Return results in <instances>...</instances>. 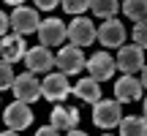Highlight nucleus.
Here are the masks:
<instances>
[{"instance_id":"obj_1","label":"nucleus","mask_w":147,"mask_h":136,"mask_svg":"<svg viewBox=\"0 0 147 136\" xmlns=\"http://www.w3.org/2000/svg\"><path fill=\"white\" fill-rule=\"evenodd\" d=\"M93 123L98 128H104V131H109V128L120 125L123 123V109H120V101H104L101 98L98 104H93Z\"/></svg>"},{"instance_id":"obj_2","label":"nucleus","mask_w":147,"mask_h":136,"mask_svg":"<svg viewBox=\"0 0 147 136\" xmlns=\"http://www.w3.org/2000/svg\"><path fill=\"white\" fill-rule=\"evenodd\" d=\"M144 46H139L136 41L128 44V46H120V52H117V68H120L123 73H136V71H144Z\"/></svg>"},{"instance_id":"obj_3","label":"nucleus","mask_w":147,"mask_h":136,"mask_svg":"<svg viewBox=\"0 0 147 136\" xmlns=\"http://www.w3.org/2000/svg\"><path fill=\"white\" fill-rule=\"evenodd\" d=\"M14 95H16V101H22V104H33V101H38L44 95V84L36 79V73H19L16 76V82H14Z\"/></svg>"},{"instance_id":"obj_4","label":"nucleus","mask_w":147,"mask_h":136,"mask_svg":"<svg viewBox=\"0 0 147 136\" xmlns=\"http://www.w3.org/2000/svg\"><path fill=\"white\" fill-rule=\"evenodd\" d=\"M11 27L19 36H30V33H38L41 27V19H38V11L30 8V5H19V8L11 11Z\"/></svg>"},{"instance_id":"obj_5","label":"nucleus","mask_w":147,"mask_h":136,"mask_svg":"<svg viewBox=\"0 0 147 136\" xmlns=\"http://www.w3.org/2000/svg\"><path fill=\"white\" fill-rule=\"evenodd\" d=\"M25 65L30 73H49V68L57 65V57L49 52V46L38 44V46H30L25 55Z\"/></svg>"},{"instance_id":"obj_6","label":"nucleus","mask_w":147,"mask_h":136,"mask_svg":"<svg viewBox=\"0 0 147 136\" xmlns=\"http://www.w3.org/2000/svg\"><path fill=\"white\" fill-rule=\"evenodd\" d=\"M41 84H44V98L52 101V104H60V101L68 98V93H74L71 84H68V76H65L63 71H57V73H47Z\"/></svg>"},{"instance_id":"obj_7","label":"nucleus","mask_w":147,"mask_h":136,"mask_svg":"<svg viewBox=\"0 0 147 136\" xmlns=\"http://www.w3.org/2000/svg\"><path fill=\"white\" fill-rule=\"evenodd\" d=\"M3 120L11 131H25V128L33 125V112H30V104H22V101H14V104L5 106L3 112Z\"/></svg>"},{"instance_id":"obj_8","label":"nucleus","mask_w":147,"mask_h":136,"mask_svg":"<svg viewBox=\"0 0 147 136\" xmlns=\"http://www.w3.org/2000/svg\"><path fill=\"white\" fill-rule=\"evenodd\" d=\"M57 68L65 73V76H74V73H79L82 68H87V60H84V52L82 46H63L57 52Z\"/></svg>"},{"instance_id":"obj_9","label":"nucleus","mask_w":147,"mask_h":136,"mask_svg":"<svg viewBox=\"0 0 147 136\" xmlns=\"http://www.w3.org/2000/svg\"><path fill=\"white\" fill-rule=\"evenodd\" d=\"M117 71V60L109 57V52H95L87 57V73L95 79V82H106L112 79Z\"/></svg>"},{"instance_id":"obj_10","label":"nucleus","mask_w":147,"mask_h":136,"mask_svg":"<svg viewBox=\"0 0 147 136\" xmlns=\"http://www.w3.org/2000/svg\"><path fill=\"white\" fill-rule=\"evenodd\" d=\"M95 38H98V30H95V25L90 19H84V16H76L68 25V41L74 46H90Z\"/></svg>"},{"instance_id":"obj_11","label":"nucleus","mask_w":147,"mask_h":136,"mask_svg":"<svg viewBox=\"0 0 147 136\" xmlns=\"http://www.w3.org/2000/svg\"><path fill=\"white\" fill-rule=\"evenodd\" d=\"M38 38H41L44 46H60V44L68 38V27L63 25V19L49 16V19H44L41 27H38Z\"/></svg>"},{"instance_id":"obj_12","label":"nucleus","mask_w":147,"mask_h":136,"mask_svg":"<svg viewBox=\"0 0 147 136\" xmlns=\"http://www.w3.org/2000/svg\"><path fill=\"white\" fill-rule=\"evenodd\" d=\"M142 79H134L131 73H123L120 79L115 82V98L120 101V104H134V101L142 98Z\"/></svg>"},{"instance_id":"obj_13","label":"nucleus","mask_w":147,"mask_h":136,"mask_svg":"<svg viewBox=\"0 0 147 136\" xmlns=\"http://www.w3.org/2000/svg\"><path fill=\"white\" fill-rule=\"evenodd\" d=\"M125 25L120 19H104V25H98V41L101 46H123L125 44Z\"/></svg>"},{"instance_id":"obj_14","label":"nucleus","mask_w":147,"mask_h":136,"mask_svg":"<svg viewBox=\"0 0 147 136\" xmlns=\"http://www.w3.org/2000/svg\"><path fill=\"white\" fill-rule=\"evenodd\" d=\"M49 125H55V128H60L63 133H68L74 131V128L79 125V109H74V106H55L52 112H49Z\"/></svg>"},{"instance_id":"obj_15","label":"nucleus","mask_w":147,"mask_h":136,"mask_svg":"<svg viewBox=\"0 0 147 136\" xmlns=\"http://www.w3.org/2000/svg\"><path fill=\"white\" fill-rule=\"evenodd\" d=\"M0 52H3V63H19V60H25V55H27V44H25V38H22L19 33L3 36Z\"/></svg>"},{"instance_id":"obj_16","label":"nucleus","mask_w":147,"mask_h":136,"mask_svg":"<svg viewBox=\"0 0 147 136\" xmlns=\"http://www.w3.org/2000/svg\"><path fill=\"white\" fill-rule=\"evenodd\" d=\"M74 95H76L79 101H84V104H98V101H101L98 82H95L93 76H87V79H79V82H76V87H74Z\"/></svg>"},{"instance_id":"obj_17","label":"nucleus","mask_w":147,"mask_h":136,"mask_svg":"<svg viewBox=\"0 0 147 136\" xmlns=\"http://www.w3.org/2000/svg\"><path fill=\"white\" fill-rule=\"evenodd\" d=\"M117 128H120V136H147V117H123Z\"/></svg>"},{"instance_id":"obj_18","label":"nucleus","mask_w":147,"mask_h":136,"mask_svg":"<svg viewBox=\"0 0 147 136\" xmlns=\"http://www.w3.org/2000/svg\"><path fill=\"white\" fill-rule=\"evenodd\" d=\"M117 8H120L117 0H90V11L95 16H101V19H115Z\"/></svg>"},{"instance_id":"obj_19","label":"nucleus","mask_w":147,"mask_h":136,"mask_svg":"<svg viewBox=\"0 0 147 136\" xmlns=\"http://www.w3.org/2000/svg\"><path fill=\"white\" fill-rule=\"evenodd\" d=\"M123 14L134 22H142L147 16V0H125L123 3Z\"/></svg>"},{"instance_id":"obj_20","label":"nucleus","mask_w":147,"mask_h":136,"mask_svg":"<svg viewBox=\"0 0 147 136\" xmlns=\"http://www.w3.org/2000/svg\"><path fill=\"white\" fill-rule=\"evenodd\" d=\"M14 82H16V76H14V71H11V63H3L0 65V90H11Z\"/></svg>"},{"instance_id":"obj_21","label":"nucleus","mask_w":147,"mask_h":136,"mask_svg":"<svg viewBox=\"0 0 147 136\" xmlns=\"http://www.w3.org/2000/svg\"><path fill=\"white\" fill-rule=\"evenodd\" d=\"M63 11H68V14H74V16H79L84 8H90V0H63Z\"/></svg>"},{"instance_id":"obj_22","label":"nucleus","mask_w":147,"mask_h":136,"mask_svg":"<svg viewBox=\"0 0 147 136\" xmlns=\"http://www.w3.org/2000/svg\"><path fill=\"white\" fill-rule=\"evenodd\" d=\"M131 36H134V41H136L139 46H147V16H144L142 22L134 25V33H131Z\"/></svg>"},{"instance_id":"obj_23","label":"nucleus","mask_w":147,"mask_h":136,"mask_svg":"<svg viewBox=\"0 0 147 136\" xmlns=\"http://www.w3.org/2000/svg\"><path fill=\"white\" fill-rule=\"evenodd\" d=\"M36 3V8H41V11H52L55 5H60L63 0H33Z\"/></svg>"},{"instance_id":"obj_24","label":"nucleus","mask_w":147,"mask_h":136,"mask_svg":"<svg viewBox=\"0 0 147 136\" xmlns=\"http://www.w3.org/2000/svg\"><path fill=\"white\" fill-rule=\"evenodd\" d=\"M63 131H60V128H55V125H41L36 131V136H60Z\"/></svg>"},{"instance_id":"obj_25","label":"nucleus","mask_w":147,"mask_h":136,"mask_svg":"<svg viewBox=\"0 0 147 136\" xmlns=\"http://www.w3.org/2000/svg\"><path fill=\"white\" fill-rule=\"evenodd\" d=\"M8 30H14V27H11V14H3L0 16V33L8 36Z\"/></svg>"},{"instance_id":"obj_26","label":"nucleus","mask_w":147,"mask_h":136,"mask_svg":"<svg viewBox=\"0 0 147 136\" xmlns=\"http://www.w3.org/2000/svg\"><path fill=\"white\" fill-rule=\"evenodd\" d=\"M65 136H87V133H84V131H79V128H74V131H68Z\"/></svg>"},{"instance_id":"obj_27","label":"nucleus","mask_w":147,"mask_h":136,"mask_svg":"<svg viewBox=\"0 0 147 136\" xmlns=\"http://www.w3.org/2000/svg\"><path fill=\"white\" fill-rule=\"evenodd\" d=\"M3 3H8V5H14V8H19V3H25V0H3Z\"/></svg>"},{"instance_id":"obj_28","label":"nucleus","mask_w":147,"mask_h":136,"mask_svg":"<svg viewBox=\"0 0 147 136\" xmlns=\"http://www.w3.org/2000/svg\"><path fill=\"white\" fill-rule=\"evenodd\" d=\"M142 84H144V90H147V65H144V71H142Z\"/></svg>"},{"instance_id":"obj_29","label":"nucleus","mask_w":147,"mask_h":136,"mask_svg":"<svg viewBox=\"0 0 147 136\" xmlns=\"http://www.w3.org/2000/svg\"><path fill=\"white\" fill-rule=\"evenodd\" d=\"M3 136H19V131H11V128H8V131H5Z\"/></svg>"},{"instance_id":"obj_30","label":"nucleus","mask_w":147,"mask_h":136,"mask_svg":"<svg viewBox=\"0 0 147 136\" xmlns=\"http://www.w3.org/2000/svg\"><path fill=\"white\" fill-rule=\"evenodd\" d=\"M144 117H147V98H144Z\"/></svg>"},{"instance_id":"obj_31","label":"nucleus","mask_w":147,"mask_h":136,"mask_svg":"<svg viewBox=\"0 0 147 136\" xmlns=\"http://www.w3.org/2000/svg\"><path fill=\"white\" fill-rule=\"evenodd\" d=\"M101 136H109V133H101Z\"/></svg>"}]
</instances>
